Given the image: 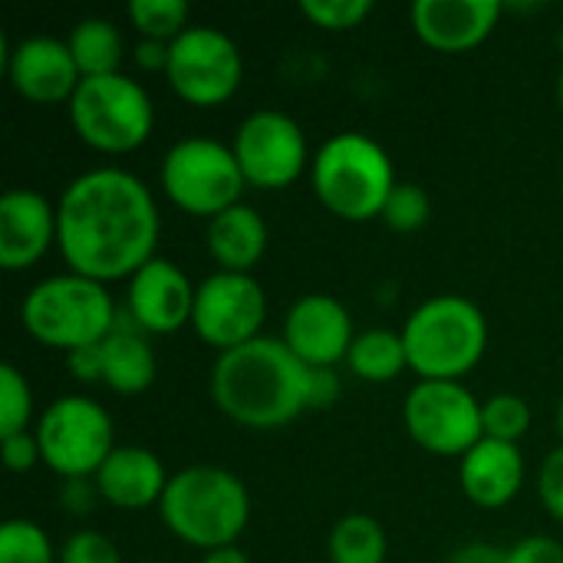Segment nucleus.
<instances>
[{
    "instance_id": "obj_1",
    "label": "nucleus",
    "mask_w": 563,
    "mask_h": 563,
    "mask_svg": "<svg viewBox=\"0 0 563 563\" xmlns=\"http://www.w3.org/2000/svg\"><path fill=\"white\" fill-rule=\"evenodd\" d=\"M162 218L142 178L125 168H92L56 201V247L69 274L109 284L132 280L155 254Z\"/></svg>"
},
{
    "instance_id": "obj_2",
    "label": "nucleus",
    "mask_w": 563,
    "mask_h": 563,
    "mask_svg": "<svg viewBox=\"0 0 563 563\" xmlns=\"http://www.w3.org/2000/svg\"><path fill=\"white\" fill-rule=\"evenodd\" d=\"M211 399L231 422L274 432L313 409V369L284 340L257 336L214 360Z\"/></svg>"
},
{
    "instance_id": "obj_3",
    "label": "nucleus",
    "mask_w": 563,
    "mask_h": 563,
    "mask_svg": "<svg viewBox=\"0 0 563 563\" xmlns=\"http://www.w3.org/2000/svg\"><path fill=\"white\" fill-rule=\"evenodd\" d=\"M158 515L178 541L208 554L231 548L244 534L251 495L244 482L221 465H188L168 478Z\"/></svg>"
},
{
    "instance_id": "obj_4",
    "label": "nucleus",
    "mask_w": 563,
    "mask_h": 563,
    "mask_svg": "<svg viewBox=\"0 0 563 563\" xmlns=\"http://www.w3.org/2000/svg\"><path fill=\"white\" fill-rule=\"evenodd\" d=\"M402 343L409 369L419 379L459 383L482 363L488 350V320L475 300L442 294L409 313Z\"/></svg>"
},
{
    "instance_id": "obj_5",
    "label": "nucleus",
    "mask_w": 563,
    "mask_h": 563,
    "mask_svg": "<svg viewBox=\"0 0 563 563\" xmlns=\"http://www.w3.org/2000/svg\"><path fill=\"white\" fill-rule=\"evenodd\" d=\"M310 185L320 205L343 221L383 218L396 168L386 148L366 132H340L320 145L310 165Z\"/></svg>"
},
{
    "instance_id": "obj_6",
    "label": "nucleus",
    "mask_w": 563,
    "mask_h": 563,
    "mask_svg": "<svg viewBox=\"0 0 563 563\" xmlns=\"http://www.w3.org/2000/svg\"><path fill=\"white\" fill-rule=\"evenodd\" d=\"M20 320L36 343L69 356L76 350L99 346L115 330L119 310L106 284L79 274H56L26 290Z\"/></svg>"
},
{
    "instance_id": "obj_7",
    "label": "nucleus",
    "mask_w": 563,
    "mask_h": 563,
    "mask_svg": "<svg viewBox=\"0 0 563 563\" xmlns=\"http://www.w3.org/2000/svg\"><path fill=\"white\" fill-rule=\"evenodd\" d=\"M73 132L96 152L125 155L145 145L155 129L148 92L125 73L89 76L69 99Z\"/></svg>"
},
{
    "instance_id": "obj_8",
    "label": "nucleus",
    "mask_w": 563,
    "mask_h": 563,
    "mask_svg": "<svg viewBox=\"0 0 563 563\" xmlns=\"http://www.w3.org/2000/svg\"><path fill=\"white\" fill-rule=\"evenodd\" d=\"M162 191L165 198L191 218H214L234 205H241V191L247 188L241 165L231 145L191 135L178 139L162 158Z\"/></svg>"
},
{
    "instance_id": "obj_9",
    "label": "nucleus",
    "mask_w": 563,
    "mask_h": 563,
    "mask_svg": "<svg viewBox=\"0 0 563 563\" xmlns=\"http://www.w3.org/2000/svg\"><path fill=\"white\" fill-rule=\"evenodd\" d=\"M43 465L69 478H96L112 455V419L106 406L89 396H63L43 409L36 422Z\"/></svg>"
},
{
    "instance_id": "obj_10",
    "label": "nucleus",
    "mask_w": 563,
    "mask_h": 563,
    "mask_svg": "<svg viewBox=\"0 0 563 563\" xmlns=\"http://www.w3.org/2000/svg\"><path fill=\"white\" fill-rule=\"evenodd\" d=\"M412 442L442 459H465L482 439V402L462 386L445 379H419L402 406Z\"/></svg>"
},
{
    "instance_id": "obj_11",
    "label": "nucleus",
    "mask_w": 563,
    "mask_h": 563,
    "mask_svg": "<svg viewBox=\"0 0 563 563\" xmlns=\"http://www.w3.org/2000/svg\"><path fill=\"white\" fill-rule=\"evenodd\" d=\"M168 86L188 106L211 109L228 102L244 79L238 43L218 26H188L168 43Z\"/></svg>"
},
{
    "instance_id": "obj_12",
    "label": "nucleus",
    "mask_w": 563,
    "mask_h": 563,
    "mask_svg": "<svg viewBox=\"0 0 563 563\" xmlns=\"http://www.w3.org/2000/svg\"><path fill=\"white\" fill-rule=\"evenodd\" d=\"M231 152L241 165L244 181L261 191H280L294 185L310 162V148L300 122L277 109L251 112L234 129Z\"/></svg>"
},
{
    "instance_id": "obj_13",
    "label": "nucleus",
    "mask_w": 563,
    "mask_h": 563,
    "mask_svg": "<svg viewBox=\"0 0 563 563\" xmlns=\"http://www.w3.org/2000/svg\"><path fill=\"white\" fill-rule=\"evenodd\" d=\"M267 320V297L257 277L214 271L195 290L191 330L201 343L218 353L238 350L257 336H264Z\"/></svg>"
},
{
    "instance_id": "obj_14",
    "label": "nucleus",
    "mask_w": 563,
    "mask_h": 563,
    "mask_svg": "<svg viewBox=\"0 0 563 563\" xmlns=\"http://www.w3.org/2000/svg\"><path fill=\"white\" fill-rule=\"evenodd\" d=\"M287 350L310 369H333L350 356L356 340L350 310L330 294H307L300 297L284 317Z\"/></svg>"
},
{
    "instance_id": "obj_15",
    "label": "nucleus",
    "mask_w": 563,
    "mask_h": 563,
    "mask_svg": "<svg viewBox=\"0 0 563 563\" xmlns=\"http://www.w3.org/2000/svg\"><path fill=\"white\" fill-rule=\"evenodd\" d=\"M195 284L188 274L168 261V257H152L132 280L125 294V313L135 320L139 330L145 333H178L185 323H191L195 310Z\"/></svg>"
},
{
    "instance_id": "obj_16",
    "label": "nucleus",
    "mask_w": 563,
    "mask_h": 563,
    "mask_svg": "<svg viewBox=\"0 0 563 563\" xmlns=\"http://www.w3.org/2000/svg\"><path fill=\"white\" fill-rule=\"evenodd\" d=\"M7 76L16 96L36 106L69 102L82 82V73L69 53L66 40L26 36L7 53Z\"/></svg>"
},
{
    "instance_id": "obj_17",
    "label": "nucleus",
    "mask_w": 563,
    "mask_h": 563,
    "mask_svg": "<svg viewBox=\"0 0 563 563\" xmlns=\"http://www.w3.org/2000/svg\"><path fill=\"white\" fill-rule=\"evenodd\" d=\"M501 3L495 0H416L409 10L416 36L439 53H465L492 36Z\"/></svg>"
},
{
    "instance_id": "obj_18",
    "label": "nucleus",
    "mask_w": 563,
    "mask_h": 563,
    "mask_svg": "<svg viewBox=\"0 0 563 563\" xmlns=\"http://www.w3.org/2000/svg\"><path fill=\"white\" fill-rule=\"evenodd\" d=\"M56 241V208L30 188L0 195V267L16 274L33 267Z\"/></svg>"
},
{
    "instance_id": "obj_19",
    "label": "nucleus",
    "mask_w": 563,
    "mask_h": 563,
    "mask_svg": "<svg viewBox=\"0 0 563 563\" xmlns=\"http://www.w3.org/2000/svg\"><path fill=\"white\" fill-rule=\"evenodd\" d=\"M168 478L172 475H165V465L152 449L119 445L102 462V468L96 472L92 482L106 505L122 508V511H145L162 501Z\"/></svg>"
},
{
    "instance_id": "obj_20",
    "label": "nucleus",
    "mask_w": 563,
    "mask_h": 563,
    "mask_svg": "<svg viewBox=\"0 0 563 563\" xmlns=\"http://www.w3.org/2000/svg\"><path fill=\"white\" fill-rule=\"evenodd\" d=\"M462 492L478 508H505L525 485V455L515 442L482 439L459 465Z\"/></svg>"
},
{
    "instance_id": "obj_21",
    "label": "nucleus",
    "mask_w": 563,
    "mask_h": 563,
    "mask_svg": "<svg viewBox=\"0 0 563 563\" xmlns=\"http://www.w3.org/2000/svg\"><path fill=\"white\" fill-rule=\"evenodd\" d=\"M99 360L102 383L119 396H142L158 376L155 350L145 340V330H139L129 313H119L115 330L99 343Z\"/></svg>"
},
{
    "instance_id": "obj_22",
    "label": "nucleus",
    "mask_w": 563,
    "mask_h": 563,
    "mask_svg": "<svg viewBox=\"0 0 563 563\" xmlns=\"http://www.w3.org/2000/svg\"><path fill=\"white\" fill-rule=\"evenodd\" d=\"M205 244L218 271L251 274L267 251V224L251 205L241 201L208 221Z\"/></svg>"
},
{
    "instance_id": "obj_23",
    "label": "nucleus",
    "mask_w": 563,
    "mask_h": 563,
    "mask_svg": "<svg viewBox=\"0 0 563 563\" xmlns=\"http://www.w3.org/2000/svg\"><path fill=\"white\" fill-rule=\"evenodd\" d=\"M69 53L82 73V79L89 76H109V73H119L122 66V53H125V43H122V33L112 20L106 16H86L79 20L69 36Z\"/></svg>"
},
{
    "instance_id": "obj_24",
    "label": "nucleus",
    "mask_w": 563,
    "mask_h": 563,
    "mask_svg": "<svg viewBox=\"0 0 563 563\" xmlns=\"http://www.w3.org/2000/svg\"><path fill=\"white\" fill-rule=\"evenodd\" d=\"M346 366L356 379L366 383H393L396 376H402L409 369V356H406V343L402 333L393 330H366L356 333Z\"/></svg>"
},
{
    "instance_id": "obj_25",
    "label": "nucleus",
    "mask_w": 563,
    "mask_h": 563,
    "mask_svg": "<svg viewBox=\"0 0 563 563\" xmlns=\"http://www.w3.org/2000/svg\"><path fill=\"white\" fill-rule=\"evenodd\" d=\"M386 531L369 515H346L330 531V561L333 563H386Z\"/></svg>"
},
{
    "instance_id": "obj_26",
    "label": "nucleus",
    "mask_w": 563,
    "mask_h": 563,
    "mask_svg": "<svg viewBox=\"0 0 563 563\" xmlns=\"http://www.w3.org/2000/svg\"><path fill=\"white\" fill-rule=\"evenodd\" d=\"M129 20L142 33V40L172 43L188 30V3L185 0H132Z\"/></svg>"
},
{
    "instance_id": "obj_27",
    "label": "nucleus",
    "mask_w": 563,
    "mask_h": 563,
    "mask_svg": "<svg viewBox=\"0 0 563 563\" xmlns=\"http://www.w3.org/2000/svg\"><path fill=\"white\" fill-rule=\"evenodd\" d=\"M0 563H59V551L36 521L10 518L0 528Z\"/></svg>"
},
{
    "instance_id": "obj_28",
    "label": "nucleus",
    "mask_w": 563,
    "mask_h": 563,
    "mask_svg": "<svg viewBox=\"0 0 563 563\" xmlns=\"http://www.w3.org/2000/svg\"><path fill=\"white\" fill-rule=\"evenodd\" d=\"M482 422H485V439L518 445L531 429V406L515 393H498L488 402H482Z\"/></svg>"
},
{
    "instance_id": "obj_29",
    "label": "nucleus",
    "mask_w": 563,
    "mask_h": 563,
    "mask_svg": "<svg viewBox=\"0 0 563 563\" xmlns=\"http://www.w3.org/2000/svg\"><path fill=\"white\" fill-rule=\"evenodd\" d=\"M30 416H33V389L16 366L3 363L0 366V439L30 432L26 429Z\"/></svg>"
},
{
    "instance_id": "obj_30",
    "label": "nucleus",
    "mask_w": 563,
    "mask_h": 563,
    "mask_svg": "<svg viewBox=\"0 0 563 563\" xmlns=\"http://www.w3.org/2000/svg\"><path fill=\"white\" fill-rule=\"evenodd\" d=\"M429 214H432V201L426 195L422 185H412V181H399L383 208V221L386 228L399 231V234H412L419 228L429 224Z\"/></svg>"
},
{
    "instance_id": "obj_31",
    "label": "nucleus",
    "mask_w": 563,
    "mask_h": 563,
    "mask_svg": "<svg viewBox=\"0 0 563 563\" xmlns=\"http://www.w3.org/2000/svg\"><path fill=\"white\" fill-rule=\"evenodd\" d=\"M300 13L320 30H353L373 13V0H303Z\"/></svg>"
},
{
    "instance_id": "obj_32",
    "label": "nucleus",
    "mask_w": 563,
    "mask_h": 563,
    "mask_svg": "<svg viewBox=\"0 0 563 563\" xmlns=\"http://www.w3.org/2000/svg\"><path fill=\"white\" fill-rule=\"evenodd\" d=\"M59 563H122L119 548L99 531H76L59 548Z\"/></svg>"
},
{
    "instance_id": "obj_33",
    "label": "nucleus",
    "mask_w": 563,
    "mask_h": 563,
    "mask_svg": "<svg viewBox=\"0 0 563 563\" xmlns=\"http://www.w3.org/2000/svg\"><path fill=\"white\" fill-rule=\"evenodd\" d=\"M538 495H541V505L551 518L563 521V445L554 449L544 462H541V472H538Z\"/></svg>"
},
{
    "instance_id": "obj_34",
    "label": "nucleus",
    "mask_w": 563,
    "mask_h": 563,
    "mask_svg": "<svg viewBox=\"0 0 563 563\" xmlns=\"http://www.w3.org/2000/svg\"><path fill=\"white\" fill-rule=\"evenodd\" d=\"M505 563H563V544L544 534H531L508 548Z\"/></svg>"
},
{
    "instance_id": "obj_35",
    "label": "nucleus",
    "mask_w": 563,
    "mask_h": 563,
    "mask_svg": "<svg viewBox=\"0 0 563 563\" xmlns=\"http://www.w3.org/2000/svg\"><path fill=\"white\" fill-rule=\"evenodd\" d=\"M3 442V465L10 468V472H16V475H23V472H30L36 462H43V455H40V442H36V435L33 432H16V435H7V439H0Z\"/></svg>"
},
{
    "instance_id": "obj_36",
    "label": "nucleus",
    "mask_w": 563,
    "mask_h": 563,
    "mask_svg": "<svg viewBox=\"0 0 563 563\" xmlns=\"http://www.w3.org/2000/svg\"><path fill=\"white\" fill-rule=\"evenodd\" d=\"M66 366L69 373L79 379V383H102V360H99V346H86V350H76L66 356Z\"/></svg>"
},
{
    "instance_id": "obj_37",
    "label": "nucleus",
    "mask_w": 563,
    "mask_h": 563,
    "mask_svg": "<svg viewBox=\"0 0 563 563\" xmlns=\"http://www.w3.org/2000/svg\"><path fill=\"white\" fill-rule=\"evenodd\" d=\"M96 495H99V488H96V482H89V478H69L66 488H63V501H66V508L76 511V515H86V511L92 508V498H96Z\"/></svg>"
},
{
    "instance_id": "obj_38",
    "label": "nucleus",
    "mask_w": 563,
    "mask_h": 563,
    "mask_svg": "<svg viewBox=\"0 0 563 563\" xmlns=\"http://www.w3.org/2000/svg\"><path fill=\"white\" fill-rule=\"evenodd\" d=\"M505 554L508 551H501L488 541H472V544H462L445 563H505Z\"/></svg>"
},
{
    "instance_id": "obj_39",
    "label": "nucleus",
    "mask_w": 563,
    "mask_h": 563,
    "mask_svg": "<svg viewBox=\"0 0 563 563\" xmlns=\"http://www.w3.org/2000/svg\"><path fill=\"white\" fill-rule=\"evenodd\" d=\"M340 396V379L333 369H313V409L333 406Z\"/></svg>"
},
{
    "instance_id": "obj_40",
    "label": "nucleus",
    "mask_w": 563,
    "mask_h": 563,
    "mask_svg": "<svg viewBox=\"0 0 563 563\" xmlns=\"http://www.w3.org/2000/svg\"><path fill=\"white\" fill-rule=\"evenodd\" d=\"M135 63H139L142 69H165V66H168V43L139 40V46H135Z\"/></svg>"
},
{
    "instance_id": "obj_41",
    "label": "nucleus",
    "mask_w": 563,
    "mask_h": 563,
    "mask_svg": "<svg viewBox=\"0 0 563 563\" xmlns=\"http://www.w3.org/2000/svg\"><path fill=\"white\" fill-rule=\"evenodd\" d=\"M198 563H251V558L238 548V544H231V548H218V551H208L205 558Z\"/></svg>"
},
{
    "instance_id": "obj_42",
    "label": "nucleus",
    "mask_w": 563,
    "mask_h": 563,
    "mask_svg": "<svg viewBox=\"0 0 563 563\" xmlns=\"http://www.w3.org/2000/svg\"><path fill=\"white\" fill-rule=\"evenodd\" d=\"M558 435H561V442H563V399H561V406H558Z\"/></svg>"
},
{
    "instance_id": "obj_43",
    "label": "nucleus",
    "mask_w": 563,
    "mask_h": 563,
    "mask_svg": "<svg viewBox=\"0 0 563 563\" xmlns=\"http://www.w3.org/2000/svg\"><path fill=\"white\" fill-rule=\"evenodd\" d=\"M558 102H561V109H563V69H561V76H558Z\"/></svg>"
},
{
    "instance_id": "obj_44",
    "label": "nucleus",
    "mask_w": 563,
    "mask_h": 563,
    "mask_svg": "<svg viewBox=\"0 0 563 563\" xmlns=\"http://www.w3.org/2000/svg\"><path fill=\"white\" fill-rule=\"evenodd\" d=\"M561 46H563V36H561Z\"/></svg>"
}]
</instances>
